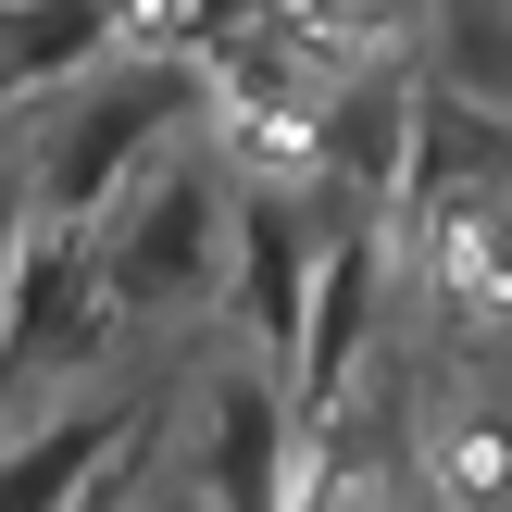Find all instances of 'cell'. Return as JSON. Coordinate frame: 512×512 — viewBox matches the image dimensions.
Wrapping results in <instances>:
<instances>
[{"instance_id": "6da1fadb", "label": "cell", "mask_w": 512, "mask_h": 512, "mask_svg": "<svg viewBox=\"0 0 512 512\" xmlns=\"http://www.w3.org/2000/svg\"><path fill=\"white\" fill-rule=\"evenodd\" d=\"M200 113H213V75H200L188 50H125V63H88V75L63 88V125L38 138L25 225H50V238H88V225L113 213V200L138 188V175L163 163L175 138H200Z\"/></svg>"}, {"instance_id": "7a4b0ae2", "label": "cell", "mask_w": 512, "mask_h": 512, "mask_svg": "<svg viewBox=\"0 0 512 512\" xmlns=\"http://www.w3.org/2000/svg\"><path fill=\"white\" fill-rule=\"evenodd\" d=\"M225 200H238V163L213 138H175L113 213L88 225V288L113 325H150V313H200L225 300Z\"/></svg>"}, {"instance_id": "3957f363", "label": "cell", "mask_w": 512, "mask_h": 512, "mask_svg": "<svg viewBox=\"0 0 512 512\" xmlns=\"http://www.w3.org/2000/svg\"><path fill=\"white\" fill-rule=\"evenodd\" d=\"M425 225H475V213H512V113L475 88H438L413 75V125H400V188Z\"/></svg>"}, {"instance_id": "277c9868", "label": "cell", "mask_w": 512, "mask_h": 512, "mask_svg": "<svg viewBox=\"0 0 512 512\" xmlns=\"http://www.w3.org/2000/svg\"><path fill=\"white\" fill-rule=\"evenodd\" d=\"M375 338V225H325L313 250V288H300V338H288V388H300V425L313 413H350V363Z\"/></svg>"}, {"instance_id": "5b68a950", "label": "cell", "mask_w": 512, "mask_h": 512, "mask_svg": "<svg viewBox=\"0 0 512 512\" xmlns=\"http://www.w3.org/2000/svg\"><path fill=\"white\" fill-rule=\"evenodd\" d=\"M150 413H163V388H113V375H88L63 413H38L13 450H0V512H63V500L88 488V475L113 463Z\"/></svg>"}, {"instance_id": "8992f818", "label": "cell", "mask_w": 512, "mask_h": 512, "mask_svg": "<svg viewBox=\"0 0 512 512\" xmlns=\"http://www.w3.org/2000/svg\"><path fill=\"white\" fill-rule=\"evenodd\" d=\"M275 13H288V0H150L138 25H163V50H188V63H200V50H238L250 25H275Z\"/></svg>"}, {"instance_id": "52a82bcc", "label": "cell", "mask_w": 512, "mask_h": 512, "mask_svg": "<svg viewBox=\"0 0 512 512\" xmlns=\"http://www.w3.org/2000/svg\"><path fill=\"white\" fill-rule=\"evenodd\" d=\"M288 13H325V0H288Z\"/></svg>"}, {"instance_id": "ba28073f", "label": "cell", "mask_w": 512, "mask_h": 512, "mask_svg": "<svg viewBox=\"0 0 512 512\" xmlns=\"http://www.w3.org/2000/svg\"><path fill=\"white\" fill-rule=\"evenodd\" d=\"M163 512H200V500H163Z\"/></svg>"}]
</instances>
